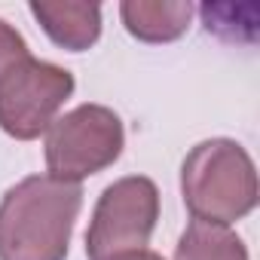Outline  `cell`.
<instances>
[{
	"instance_id": "8",
	"label": "cell",
	"mask_w": 260,
	"mask_h": 260,
	"mask_svg": "<svg viewBox=\"0 0 260 260\" xmlns=\"http://www.w3.org/2000/svg\"><path fill=\"white\" fill-rule=\"evenodd\" d=\"M175 260H248V251L233 230L193 220L178 242Z\"/></svg>"
},
{
	"instance_id": "9",
	"label": "cell",
	"mask_w": 260,
	"mask_h": 260,
	"mask_svg": "<svg viewBox=\"0 0 260 260\" xmlns=\"http://www.w3.org/2000/svg\"><path fill=\"white\" fill-rule=\"evenodd\" d=\"M28 43L22 40V34L16 28H10L4 19H0V80L7 77L10 68H16L22 58H28Z\"/></svg>"
},
{
	"instance_id": "5",
	"label": "cell",
	"mask_w": 260,
	"mask_h": 260,
	"mask_svg": "<svg viewBox=\"0 0 260 260\" xmlns=\"http://www.w3.org/2000/svg\"><path fill=\"white\" fill-rule=\"evenodd\" d=\"M74 77L71 71L22 58L0 80V128L19 141H34L55 122L58 107L71 98Z\"/></svg>"
},
{
	"instance_id": "6",
	"label": "cell",
	"mask_w": 260,
	"mask_h": 260,
	"mask_svg": "<svg viewBox=\"0 0 260 260\" xmlns=\"http://www.w3.org/2000/svg\"><path fill=\"white\" fill-rule=\"evenodd\" d=\"M31 16L40 22V28L49 34L52 43L71 52L89 49L101 34V7L98 4H31Z\"/></svg>"
},
{
	"instance_id": "3",
	"label": "cell",
	"mask_w": 260,
	"mask_h": 260,
	"mask_svg": "<svg viewBox=\"0 0 260 260\" xmlns=\"http://www.w3.org/2000/svg\"><path fill=\"white\" fill-rule=\"evenodd\" d=\"M122 119L104 104H80L49 125L46 166L49 178L80 184L83 178L113 166L122 153Z\"/></svg>"
},
{
	"instance_id": "10",
	"label": "cell",
	"mask_w": 260,
	"mask_h": 260,
	"mask_svg": "<svg viewBox=\"0 0 260 260\" xmlns=\"http://www.w3.org/2000/svg\"><path fill=\"white\" fill-rule=\"evenodd\" d=\"M119 260H162V257L144 248V251H135V254H125V257H119Z\"/></svg>"
},
{
	"instance_id": "1",
	"label": "cell",
	"mask_w": 260,
	"mask_h": 260,
	"mask_svg": "<svg viewBox=\"0 0 260 260\" xmlns=\"http://www.w3.org/2000/svg\"><path fill=\"white\" fill-rule=\"evenodd\" d=\"M83 205L80 184L31 175L0 202V260H64Z\"/></svg>"
},
{
	"instance_id": "7",
	"label": "cell",
	"mask_w": 260,
	"mask_h": 260,
	"mask_svg": "<svg viewBox=\"0 0 260 260\" xmlns=\"http://www.w3.org/2000/svg\"><path fill=\"white\" fill-rule=\"evenodd\" d=\"M119 13L132 37L144 43H169L190 28L193 4H184V0H125Z\"/></svg>"
},
{
	"instance_id": "2",
	"label": "cell",
	"mask_w": 260,
	"mask_h": 260,
	"mask_svg": "<svg viewBox=\"0 0 260 260\" xmlns=\"http://www.w3.org/2000/svg\"><path fill=\"white\" fill-rule=\"evenodd\" d=\"M181 190L193 220L230 226L257 205V172L242 144L211 138L187 153Z\"/></svg>"
},
{
	"instance_id": "4",
	"label": "cell",
	"mask_w": 260,
	"mask_h": 260,
	"mask_svg": "<svg viewBox=\"0 0 260 260\" xmlns=\"http://www.w3.org/2000/svg\"><path fill=\"white\" fill-rule=\"evenodd\" d=\"M159 217V193L150 178H122L110 184L92 214L86 233L89 260H119L144 251Z\"/></svg>"
}]
</instances>
